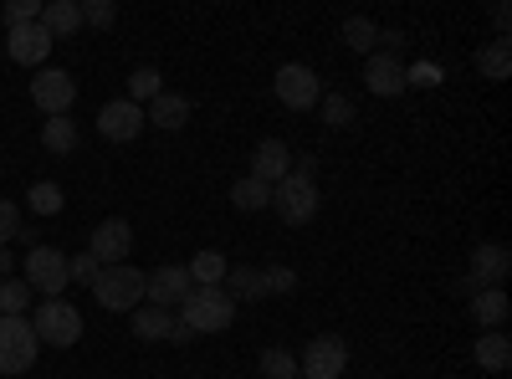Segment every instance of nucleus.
Wrapping results in <instances>:
<instances>
[{
    "label": "nucleus",
    "instance_id": "obj_22",
    "mask_svg": "<svg viewBox=\"0 0 512 379\" xmlns=\"http://www.w3.org/2000/svg\"><path fill=\"white\" fill-rule=\"evenodd\" d=\"M41 149H47V154H72L77 149V123L67 113L47 118V123H41Z\"/></svg>",
    "mask_w": 512,
    "mask_h": 379
},
{
    "label": "nucleus",
    "instance_id": "obj_4",
    "mask_svg": "<svg viewBox=\"0 0 512 379\" xmlns=\"http://www.w3.org/2000/svg\"><path fill=\"white\" fill-rule=\"evenodd\" d=\"M26 287L41 292V298H62V292L72 287L67 251H57V246H31V251H26Z\"/></svg>",
    "mask_w": 512,
    "mask_h": 379
},
{
    "label": "nucleus",
    "instance_id": "obj_39",
    "mask_svg": "<svg viewBox=\"0 0 512 379\" xmlns=\"http://www.w3.org/2000/svg\"><path fill=\"white\" fill-rule=\"evenodd\" d=\"M190 339H195V328H185V323L169 328V344H190Z\"/></svg>",
    "mask_w": 512,
    "mask_h": 379
},
{
    "label": "nucleus",
    "instance_id": "obj_24",
    "mask_svg": "<svg viewBox=\"0 0 512 379\" xmlns=\"http://www.w3.org/2000/svg\"><path fill=\"white\" fill-rule=\"evenodd\" d=\"M231 205H236V210H246V216H256V210H267V205H272V185L241 175V180L231 185Z\"/></svg>",
    "mask_w": 512,
    "mask_h": 379
},
{
    "label": "nucleus",
    "instance_id": "obj_15",
    "mask_svg": "<svg viewBox=\"0 0 512 379\" xmlns=\"http://www.w3.org/2000/svg\"><path fill=\"white\" fill-rule=\"evenodd\" d=\"M507 272H512V251H507L502 241H482V246L472 251V282H477V287H502Z\"/></svg>",
    "mask_w": 512,
    "mask_h": 379
},
{
    "label": "nucleus",
    "instance_id": "obj_32",
    "mask_svg": "<svg viewBox=\"0 0 512 379\" xmlns=\"http://www.w3.org/2000/svg\"><path fill=\"white\" fill-rule=\"evenodd\" d=\"M262 374H267V379H297V359H292L287 349H267V354H262Z\"/></svg>",
    "mask_w": 512,
    "mask_h": 379
},
{
    "label": "nucleus",
    "instance_id": "obj_10",
    "mask_svg": "<svg viewBox=\"0 0 512 379\" xmlns=\"http://www.w3.org/2000/svg\"><path fill=\"white\" fill-rule=\"evenodd\" d=\"M190 272L180 267V262H169V267H154V272H144V298L154 303V308H180L185 298H190Z\"/></svg>",
    "mask_w": 512,
    "mask_h": 379
},
{
    "label": "nucleus",
    "instance_id": "obj_9",
    "mask_svg": "<svg viewBox=\"0 0 512 379\" xmlns=\"http://www.w3.org/2000/svg\"><path fill=\"white\" fill-rule=\"evenodd\" d=\"M72 98H77V82H72V72L41 67V72L31 77V103H36L41 113H47V118L67 113V108H72Z\"/></svg>",
    "mask_w": 512,
    "mask_h": 379
},
{
    "label": "nucleus",
    "instance_id": "obj_25",
    "mask_svg": "<svg viewBox=\"0 0 512 379\" xmlns=\"http://www.w3.org/2000/svg\"><path fill=\"white\" fill-rule=\"evenodd\" d=\"M128 318H134V333H139V339H149V344H159V339H169V328H175V318H169L164 308H134V313H128Z\"/></svg>",
    "mask_w": 512,
    "mask_h": 379
},
{
    "label": "nucleus",
    "instance_id": "obj_31",
    "mask_svg": "<svg viewBox=\"0 0 512 379\" xmlns=\"http://www.w3.org/2000/svg\"><path fill=\"white\" fill-rule=\"evenodd\" d=\"M62 185H52V180H36L31 185V210H36V216H57V210H62Z\"/></svg>",
    "mask_w": 512,
    "mask_h": 379
},
{
    "label": "nucleus",
    "instance_id": "obj_14",
    "mask_svg": "<svg viewBox=\"0 0 512 379\" xmlns=\"http://www.w3.org/2000/svg\"><path fill=\"white\" fill-rule=\"evenodd\" d=\"M405 62L400 57H390V52H369V62H364V88L374 93V98H400L405 93Z\"/></svg>",
    "mask_w": 512,
    "mask_h": 379
},
{
    "label": "nucleus",
    "instance_id": "obj_13",
    "mask_svg": "<svg viewBox=\"0 0 512 379\" xmlns=\"http://www.w3.org/2000/svg\"><path fill=\"white\" fill-rule=\"evenodd\" d=\"M52 31L41 26V21H31V26H11L6 31V52H11V62H21V67H41L52 57Z\"/></svg>",
    "mask_w": 512,
    "mask_h": 379
},
{
    "label": "nucleus",
    "instance_id": "obj_28",
    "mask_svg": "<svg viewBox=\"0 0 512 379\" xmlns=\"http://www.w3.org/2000/svg\"><path fill=\"white\" fill-rule=\"evenodd\" d=\"M31 308V287L16 277H0V318H21Z\"/></svg>",
    "mask_w": 512,
    "mask_h": 379
},
{
    "label": "nucleus",
    "instance_id": "obj_40",
    "mask_svg": "<svg viewBox=\"0 0 512 379\" xmlns=\"http://www.w3.org/2000/svg\"><path fill=\"white\" fill-rule=\"evenodd\" d=\"M11 267H16V257H11V251H6V246H0V277H6Z\"/></svg>",
    "mask_w": 512,
    "mask_h": 379
},
{
    "label": "nucleus",
    "instance_id": "obj_17",
    "mask_svg": "<svg viewBox=\"0 0 512 379\" xmlns=\"http://www.w3.org/2000/svg\"><path fill=\"white\" fill-rule=\"evenodd\" d=\"M144 123H154V129H164V134L185 129V123H190V98H185V93H159V98L144 108Z\"/></svg>",
    "mask_w": 512,
    "mask_h": 379
},
{
    "label": "nucleus",
    "instance_id": "obj_23",
    "mask_svg": "<svg viewBox=\"0 0 512 379\" xmlns=\"http://www.w3.org/2000/svg\"><path fill=\"white\" fill-rule=\"evenodd\" d=\"M185 272H190V282H195V287H221V282H226V272H231V262L221 257V251H195V262H190Z\"/></svg>",
    "mask_w": 512,
    "mask_h": 379
},
{
    "label": "nucleus",
    "instance_id": "obj_7",
    "mask_svg": "<svg viewBox=\"0 0 512 379\" xmlns=\"http://www.w3.org/2000/svg\"><path fill=\"white\" fill-rule=\"evenodd\" d=\"M272 93H277V103H282V108L308 113V108H318V98H323V82H318V72H313V67L287 62V67H277V77H272Z\"/></svg>",
    "mask_w": 512,
    "mask_h": 379
},
{
    "label": "nucleus",
    "instance_id": "obj_36",
    "mask_svg": "<svg viewBox=\"0 0 512 379\" xmlns=\"http://www.w3.org/2000/svg\"><path fill=\"white\" fill-rule=\"evenodd\" d=\"M31 21H41V0H11L6 6V31L11 26H31Z\"/></svg>",
    "mask_w": 512,
    "mask_h": 379
},
{
    "label": "nucleus",
    "instance_id": "obj_30",
    "mask_svg": "<svg viewBox=\"0 0 512 379\" xmlns=\"http://www.w3.org/2000/svg\"><path fill=\"white\" fill-rule=\"evenodd\" d=\"M318 103H323V123H328V129H349V123H354V103L344 93H323Z\"/></svg>",
    "mask_w": 512,
    "mask_h": 379
},
{
    "label": "nucleus",
    "instance_id": "obj_2",
    "mask_svg": "<svg viewBox=\"0 0 512 379\" xmlns=\"http://www.w3.org/2000/svg\"><path fill=\"white\" fill-rule=\"evenodd\" d=\"M180 323L195 333H226L236 323V303L226 298V287H190V298L180 303Z\"/></svg>",
    "mask_w": 512,
    "mask_h": 379
},
{
    "label": "nucleus",
    "instance_id": "obj_1",
    "mask_svg": "<svg viewBox=\"0 0 512 379\" xmlns=\"http://www.w3.org/2000/svg\"><path fill=\"white\" fill-rule=\"evenodd\" d=\"M272 205H277V216L287 226H308L318 216V180H313V170H297L292 164L287 180L272 185Z\"/></svg>",
    "mask_w": 512,
    "mask_h": 379
},
{
    "label": "nucleus",
    "instance_id": "obj_18",
    "mask_svg": "<svg viewBox=\"0 0 512 379\" xmlns=\"http://www.w3.org/2000/svg\"><path fill=\"white\" fill-rule=\"evenodd\" d=\"M41 26L52 31V41L77 36L82 31V6H77V0H47V6H41Z\"/></svg>",
    "mask_w": 512,
    "mask_h": 379
},
{
    "label": "nucleus",
    "instance_id": "obj_11",
    "mask_svg": "<svg viewBox=\"0 0 512 379\" xmlns=\"http://www.w3.org/2000/svg\"><path fill=\"white\" fill-rule=\"evenodd\" d=\"M88 251L98 257V267H118L128 251H134V226H128L123 216H108V221H98L93 226V236H88Z\"/></svg>",
    "mask_w": 512,
    "mask_h": 379
},
{
    "label": "nucleus",
    "instance_id": "obj_16",
    "mask_svg": "<svg viewBox=\"0 0 512 379\" xmlns=\"http://www.w3.org/2000/svg\"><path fill=\"white\" fill-rule=\"evenodd\" d=\"M287 170H292V149L282 139H262L251 149V180L277 185V180H287Z\"/></svg>",
    "mask_w": 512,
    "mask_h": 379
},
{
    "label": "nucleus",
    "instance_id": "obj_12",
    "mask_svg": "<svg viewBox=\"0 0 512 379\" xmlns=\"http://www.w3.org/2000/svg\"><path fill=\"white\" fill-rule=\"evenodd\" d=\"M98 134L108 144H128V139H139L144 134V108L139 103H128V98H113L98 108Z\"/></svg>",
    "mask_w": 512,
    "mask_h": 379
},
{
    "label": "nucleus",
    "instance_id": "obj_29",
    "mask_svg": "<svg viewBox=\"0 0 512 379\" xmlns=\"http://www.w3.org/2000/svg\"><path fill=\"white\" fill-rule=\"evenodd\" d=\"M344 41H349L354 52H364V57H369V52L379 47V26H374L369 16H349V21H344Z\"/></svg>",
    "mask_w": 512,
    "mask_h": 379
},
{
    "label": "nucleus",
    "instance_id": "obj_3",
    "mask_svg": "<svg viewBox=\"0 0 512 379\" xmlns=\"http://www.w3.org/2000/svg\"><path fill=\"white\" fill-rule=\"evenodd\" d=\"M93 298H98L108 313H134V308H144V272L128 267V262L103 267L98 282H93Z\"/></svg>",
    "mask_w": 512,
    "mask_h": 379
},
{
    "label": "nucleus",
    "instance_id": "obj_5",
    "mask_svg": "<svg viewBox=\"0 0 512 379\" xmlns=\"http://www.w3.org/2000/svg\"><path fill=\"white\" fill-rule=\"evenodd\" d=\"M31 328H36V339H41V344L72 349V344L82 339V313H77L67 298H47V303L31 313Z\"/></svg>",
    "mask_w": 512,
    "mask_h": 379
},
{
    "label": "nucleus",
    "instance_id": "obj_33",
    "mask_svg": "<svg viewBox=\"0 0 512 379\" xmlns=\"http://www.w3.org/2000/svg\"><path fill=\"white\" fill-rule=\"evenodd\" d=\"M77 6H82V26H113L118 21L113 0H77Z\"/></svg>",
    "mask_w": 512,
    "mask_h": 379
},
{
    "label": "nucleus",
    "instance_id": "obj_34",
    "mask_svg": "<svg viewBox=\"0 0 512 379\" xmlns=\"http://www.w3.org/2000/svg\"><path fill=\"white\" fill-rule=\"evenodd\" d=\"M67 267H72V282H82V287H93L98 282V257H93V251H77V257H67Z\"/></svg>",
    "mask_w": 512,
    "mask_h": 379
},
{
    "label": "nucleus",
    "instance_id": "obj_27",
    "mask_svg": "<svg viewBox=\"0 0 512 379\" xmlns=\"http://www.w3.org/2000/svg\"><path fill=\"white\" fill-rule=\"evenodd\" d=\"M164 93V77L154 72V67H139V72H128V103H154Z\"/></svg>",
    "mask_w": 512,
    "mask_h": 379
},
{
    "label": "nucleus",
    "instance_id": "obj_37",
    "mask_svg": "<svg viewBox=\"0 0 512 379\" xmlns=\"http://www.w3.org/2000/svg\"><path fill=\"white\" fill-rule=\"evenodd\" d=\"M16 231H21V205L16 200H0V246L16 241Z\"/></svg>",
    "mask_w": 512,
    "mask_h": 379
},
{
    "label": "nucleus",
    "instance_id": "obj_20",
    "mask_svg": "<svg viewBox=\"0 0 512 379\" xmlns=\"http://www.w3.org/2000/svg\"><path fill=\"white\" fill-rule=\"evenodd\" d=\"M221 287H226L231 303H262L267 298V282H262V272H256V267H231Z\"/></svg>",
    "mask_w": 512,
    "mask_h": 379
},
{
    "label": "nucleus",
    "instance_id": "obj_19",
    "mask_svg": "<svg viewBox=\"0 0 512 379\" xmlns=\"http://www.w3.org/2000/svg\"><path fill=\"white\" fill-rule=\"evenodd\" d=\"M507 313H512V303H507L502 287H477V292H472V318H477L482 328H502Z\"/></svg>",
    "mask_w": 512,
    "mask_h": 379
},
{
    "label": "nucleus",
    "instance_id": "obj_8",
    "mask_svg": "<svg viewBox=\"0 0 512 379\" xmlns=\"http://www.w3.org/2000/svg\"><path fill=\"white\" fill-rule=\"evenodd\" d=\"M344 369H349V344L338 333H318L303 349V364H297L303 379H344Z\"/></svg>",
    "mask_w": 512,
    "mask_h": 379
},
{
    "label": "nucleus",
    "instance_id": "obj_35",
    "mask_svg": "<svg viewBox=\"0 0 512 379\" xmlns=\"http://www.w3.org/2000/svg\"><path fill=\"white\" fill-rule=\"evenodd\" d=\"M262 282H267V298H287V292L297 287V272L292 267H267Z\"/></svg>",
    "mask_w": 512,
    "mask_h": 379
},
{
    "label": "nucleus",
    "instance_id": "obj_6",
    "mask_svg": "<svg viewBox=\"0 0 512 379\" xmlns=\"http://www.w3.org/2000/svg\"><path fill=\"white\" fill-rule=\"evenodd\" d=\"M36 349H41V339H36V328H31L26 313L21 318H0V374L36 369Z\"/></svg>",
    "mask_w": 512,
    "mask_h": 379
},
{
    "label": "nucleus",
    "instance_id": "obj_38",
    "mask_svg": "<svg viewBox=\"0 0 512 379\" xmlns=\"http://www.w3.org/2000/svg\"><path fill=\"white\" fill-rule=\"evenodd\" d=\"M492 21H497V41H507V26H512V11H507V6H497V11H492Z\"/></svg>",
    "mask_w": 512,
    "mask_h": 379
},
{
    "label": "nucleus",
    "instance_id": "obj_21",
    "mask_svg": "<svg viewBox=\"0 0 512 379\" xmlns=\"http://www.w3.org/2000/svg\"><path fill=\"white\" fill-rule=\"evenodd\" d=\"M477 364L487 369V374H502L507 364H512V339L502 328H487L482 339H477Z\"/></svg>",
    "mask_w": 512,
    "mask_h": 379
},
{
    "label": "nucleus",
    "instance_id": "obj_26",
    "mask_svg": "<svg viewBox=\"0 0 512 379\" xmlns=\"http://www.w3.org/2000/svg\"><path fill=\"white\" fill-rule=\"evenodd\" d=\"M477 72L487 82H507V72H512V47H507V41H492L487 52H477Z\"/></svg>",
    "mask_w": 512,
    "mask_h": 379
}]
</instances>
